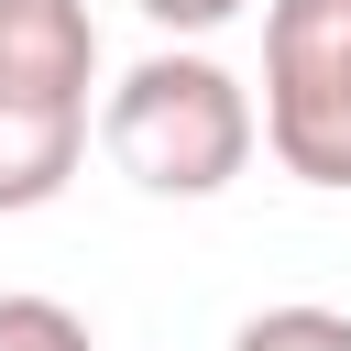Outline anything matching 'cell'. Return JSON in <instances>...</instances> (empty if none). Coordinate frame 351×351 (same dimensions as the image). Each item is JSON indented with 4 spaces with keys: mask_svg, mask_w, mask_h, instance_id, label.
I'll list each match as a JSON object with an SVG mask.
<instances>
[{
    "mask_svg": "<svg viewBox=\"0 0 351 351\" xmlns=\"http://www.w3.org/2000/svg\"><path fill=\"white\" fill-rule=\"evenodd\" d=\"M88 77H99V22H88V0H0V88H11V99L88 110Z\"/></svg>",
    "mask_w": 351,
    "mask_h": 351,
    "instance_id": "3",
    "label": "cell"
},
{
    "mask_svg": "<svg viewBox=\"0 0 351 351\" xmlns=\"http://www.w3.org/2000/svg\"><path fill=\"white\" fill-rule=\"evenodd\" d=\"M230 351H351V318L340 307H263L230 329Z\"/></svg>",
    "mask_w": 351,
    "mask_h": 351,
    "instance_id": "6",
    "label": "cell"
},
{
    "mask_svg": "<svg viewBox=\"0 0 351 351\" xmlns=\"http://www.w3.org/2000/svg\"><path fill=\"white\" fill-rule=\"evenodd\" d=\"M88 154V110H55V99H11L0 88V219L22 208H55L66 176Z\"/></svg>",
    "mask_w": 351,
    "mask_h": 351,
    "instance_id": "4",
    "label": "cell"
},
{
    "mask_svg": "<svg viewBox=\"0 0 351 351\" xmlns=\"http://www.w3.org/2000/svg\"><path fill=\"white\" fill-rule=\"evenodd\" d=\"M99 143H110V165H121L143 197H219V186L252 165L263 121H252V88H241L219 55L165 44V55H143V66L110 88Z\"/></svg>",
    "mask_w": 351,
    "mask_h": 351,
    "instance_id": "1",
    "label": "cell"
},
{
    "mask_svg": "<svg viewBox=\"0 0 351 351\" xmlns=\"http://www.w3.org/2000/svg\"><path fill=\"white\" fill-rule=\"evenodd\" d=\"M0 351H99V340H88V318H77L66 296L11 285V296H0Z\"/></svg>",
    "mask_w": 351,
    "mask_h": 351,
    "instance_id": "5",
    "label": "cell"
},
{
    "mask_svg": "<svg viewBox=\"0 0 351 351\" xmlns=\"http://www.w3.org/2000/svg\"><path fill=\"white\" fill-rule=\"evenodd\" d=\"M132 11H143V22H165V33H219L241 0H132Z\"/></svg>",
    "mask_w": 351,
    "mask_h": 351,
    "instance_id": "7",
    "label": "cell"
},
{
    "mask_svg": "<svg viewBox=\"0 0 351 351\" xmlns=\"http://www.w3.org/2000/svg\"><path fill=\"white\" fill-rule=\"evenodd\" d=\"M263 154L351 186V0H263Z\"/></svg>",
    "mask_w": 351,
    "mask_h": 351,
    "instance_id": "2",
    "label": "cell"
}]
</instances>
